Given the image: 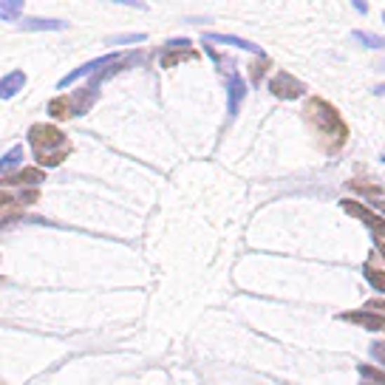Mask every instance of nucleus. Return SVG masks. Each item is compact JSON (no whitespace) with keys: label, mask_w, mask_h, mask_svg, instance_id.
I'll return each instance as SVG.
<instances>
[{"label":"nucleus","mask_w":385,"mask_h":385,"mask_svg":"<svg viewBox=\"0 0 385 385\" xmlns=\"http://www.w3.org/2000/svg\"><path fill=\"white\" fill-rule=\"evenodd\" d=\"M363 275L365 281L377 289V292H385V272L382 269H374V266H363Z\"/></svg>","instance_id":"obj_17"},{"label":"nucleus","mask_w":385,"mask_h":385,"mask_svg":"<svg viewBox=\"0 0 385 385\" xmlns=\"http://www.w3.org/2000/svg\"><path fill=\"white\" fill-rule=\"evenodd\" d=\"M227 97H229V116H236L244 97H247V83L241 80V76H229V83H227Z\"/></svg>","instance_id":"obj_10"},{"label":"nucleus","mask_w":385,"mask_h":385,"mask_svg":"<svg viewBox=\"0 0 385 385\" xmlns=\"http://www.w3.org/2000/svg\"><path fill=\"white\" fill-rule=\"evenodd\" d=\"M43 179H46V173H43V170L29 168V170H23V173L6 176V179H4V184H37V182H43Z\"/></svg>","instance_id":"obj_13"},{"label":"nucleus","mask_w":385,"mask_h":385,"mask_svg":"<svg viewBox=\"0 0 385 385\" xmlns=\"http://www.w3.org/2000/svg\"><path fill=\"white\" fill-rule=\"evenodd\" d=\"M23 12V0H0V20H18Z\"/></svg>","instance_id":"obj_16"},{"label":"nucleus","mask_w":385,"mask_h":385,"mask_svg":"<svg viewBox=\"0 0 385 385\" xmlns=\"http://www.w3.org/2000/svg\"><path fill=\"white\" fill-rule=\"evenodd\" d=\"M354 9H357L360 15H365V12H368V6H365V4H360V0H354Z\"/></svg>","instance_id":"obj_24"},{"label":"nucleus","mask_w":385,"mask_h":385,"mask_svg":"<svg viewBox=\"0 0 385 385\" xmlns=\"http://www.w3.org/2000/svg\"><path fill=\"white\" fill-rule=\"evenodd\" d=\"M377 247H379V255H382V258H385V247H382V244H377Z\"/></svg>","instance_id":"obj_26"},{"label":"nucleus","mask_w":385,"mask_h":385,"mask_svg":"<svg viewBox=\"0 0 385 385\" xmlns=\"http://www.w3.org/2000/svg\"><path fill=\"white\" fill-rule=\"evenodd\" d=\"M20 210H23L20 196L0 190V227H6V224H12V221H18V218H20Z\"/></svg>","instance_id":"obj_7"},{"label":"nucleus","mask_w":385,"mask_h":385,"mask_svg":"<svg viewBox=\"0 0 385 385\" xmlns=\"http://www.w3.org/2000/svg\"><path fill=\"white\" fill-rule=\"evenodd\" d=\"M193 57H196V51H193V48H187V51H176V54L170 51V54H165V60H162V65H165V68H170V65H176V62H182V60H193Z\"/></svg>","instance_id":"obj_20"},{"label":"nucleus","mask_w":385,"mask_h":385,"mask_svg":"<svg viewBox=\"0 0 385 385\" xmlns=\"http://www.w3.org/2000/svg\"><path fill=\"white\" fill-rule=\"evenodd\" d=\"M23 29H26V32H60V29H62V20L29 18V20H23Z\"/></svg>","instance_id":"obj_14"},{"label":"nucleus","mask_w":385,"mask_h":385,"mask_svg":"<svg viewBox=\"0 0 385 385\" xmlns=\"http://www.w3.org/2000/svg\"><path fill=\"white\" fill-rule=\"evenodd\" d=\"M360 374H363L365 382L374 379V385H385V371H377V368H371V365H360Z\"/></svg>","instance_id":"obj_21"},{"label":"nucleus","mask_w":385,"mask_h":385,"mask_svg":"<svg viewBox=\"0 0 385 385\" xmlns=\"http://www.w3.org/2000/svg\"><path fill=\"white\" fill-rule=\"evenodd\" d=\"M269 91H272V97H278V100H300V97L306 94V86L297 80V76H292V74H286V71H278L272 80H269Z\"/></svg>","instance_id":"obj_4"},{"label":"nucleus","mask_w":385,"mask_h":385,"mask_svg":"<svg viewBox=\"0 0 385 385\" xmlns=\"http://www.w3.org/2000/svg\"><path fill=\"white\" fill-rule=\"evenodd\" d=\"M119 57H122V54H108V57H100V60H94V62H86V65H80V68H74L71 74H65L62 80L57 83V88H65V86H71V83H76V80H83V76H97L100 71H105L108 65H114Z\"/></svg>","instance_id":"obj_5"},{"label":"nucleus","mask_w":385,"mask_h":385,"mask_svg":"<svg viewBox=\"0 0 385 385\" xmlns=\"http://www.w3.org/2000/svg\"><path fill=\"white\" fill-rule=\"evenodd\" d=\"M349 190H354V193L363 196V198H368V201L374 204V210H382V212H385V190H382L379 184H371V182L360 179V182H349Z\"/></svg>","instance_id":"obj_6"},{"label":"nucleus","mask_w":385,"mask_h":385,"mask_svg":"<svg viewBox=\"0 0 385 385\" xmlns=\"http://www.w3.org/2000/svg\"><path fill=\"white\" fill-rule=\"evenodd\" d=\"M20 162H23V147H20V144H15V147L6 153V156L0 159V173H4V176H9V173H12V170L20 165Z\"/></svg>","instance_id":"obj_15"},{"label":"nucleus","mask_w":385,"mask_h":385,"mask_svg":"<svg viewBox=\"0 0 385 385\" xmlns=\"http://www.w3.org/2000/svg\"><path fill=\"white\" fill-rule=\"evenodd\" d=\"M48 114L54 116V119H65V116H71V102L62 97V100H51L48 102Z\"/></svg>","instance_id":"obj_18"},{"label":"nucleus","mask_w":385,"mask_h":385,"mask_svg":"<svg viewBox=\"0 0 385 385\" xmlns=\"http://www.w3.org/2000/svg\"><path fill=\"white\" fill-rule=\"evenodd\" d=\"M365 306H368V312H374V309L385 312V300H371V303H365Z\"/></svg>","instance_id":"obj_23"},{"label":"nucleus","mask_w":385,"mask_h":385,"mask_svg":"<svg viewBox=\"0 0 385 385\" xmlns=\"http://www.w3.org/2000/svg\"><path fill=\"white\" fill-rule=\"evenodd\" d=\"M340 320L357 323V326H363V329H368V332H379V329H385V318L377 315V312H343Z\"/></svg>","instance_id":"obj_9"},{"label":"nucleus","mask_w":385,"mask_h":385,"mask_svg":"<svg viewBox=\"0 0 385 385\" xmlns=\"http://www.w3.org/2000/svg\"><path fill=\"white\" fill-rule=\"evenodd\" d=\"M374 94H377V97H385V86H377V88H374Z\"/></svg>","instance_id":"obj_25"},{"label":"nucleus","mask_w":385,"mask_h":385,"mask_svg":"<svg viewBox=\"0 0 385 385\" xmlns=\"http://www.w3.org/2000/svg\"><path fill=\"white\" fill-rule=\"evenodd\" d=\"M354 34V40H360L365 48H385V40L382 37H371V34H365V32H351Z\"/></svg>","instance_id":"obj_19"},{"label":"nucleus","mask_w":385,"mask_h":385,"mask_svg":"<svg viewBox=\"0 0 385 385\" xmlns=\"http://www.w3.org/2000/svg\"><path fill=\"white\" fill-rule=\"evenodd\" d=\"M340 207H343L349 215H354L357 221H363V224L371 229V236H374V241H377V244H379V241H385V218H382V215H377L374 210H368V207L357 204V201H349V198H343V201H340Z\"/></svg>","instance_id":"obj_3"},{"label":"nucleus","mask_w":385,"mask_h":385,"mask_svg":"<svg viewBox=\"0 0 385 385\" xmlns=\"http://www.w3.org/2000/svg\"><path fill=\"white\" fill-rule=\"evenodd\" d=\"M29 142L43 168H57L68 156V139L57 125H34L29 130Z\"/></svg>","instance_id":"obj_1"},{"label":"nucleus","mask_w":385,"mask_h":385,"mask_svg":"<svg viewBox=\"0 0 385 385\" xmlns=\"http://www.w3.org/2000/svg\"><path fill=\"white\" fill-rule=\"evenodd\" d=\"M371 357L385 365V343H374V346H371Z\"/></svg>","instance_id":"obj_22"},{"label":"nucleus","mask_w":385,"mask_h":385,"mask_svg":"<svg viewBox=\"0 0 385 385\" xmlns=\"http://www.w3.org/2000/svg\"><path fill=\"white\" fill-rule=\"evenodd\" d=\"M97 97H100V86L91 80V86H88V88H80V91H76V94L68 100V102H71V114H74V116L86 114V111L94 105V100H97Z\"/></svg>","instance_id":"obj_8"},{"label":"nucleus","mask_w":385,"mask_h":385,"mask_svg":"<svg viewBox=\"0 0 385 385\" xmlns=\"http://www.w3.org/2000/svg\"><path fill=\"white\" fill-rule=\"evenodd\" d=\"M23 86H26V74H23V71L6 74L4 80H0V100H12Z\"/></svg>","instance_id":"obj_12"},{"label":"nucleus","mask_w":385,"mask_h":385,"mask_svg":"<svg viewBox=\"0 0 385 385\" xmlns=\"http://www.w3.org/2000/svg\"><path fill=\"white\" fill-rule=\"evenodd\" d=\"M207 40H210V43H227V46H236V48H244V51H250V54L266 60V54H264L261 46H255V43H250V40H241V37H233V34H207Z\"/></svg>","instance_id":"obj_11"},{"label":"nucleus","mask_w":385,"mask_h":385,"mask_svg":"<svg viewBox=\"0 0 385 385\" xmlns=\"http://www.w3.org/2000/svg\"><path fill=\"white\" fill-rule=\"evenodd\" d=\"M382 165H385V153H382Z\"/></svg>","instance_id":"obj_27"},{"label":"nucleus","mask_w":385,"mask_h":385,"mask_svg":"<svg viewBox=\"0 0 385 385\" xmlns=\"http://www.w3.org/2000/svg\"><path fill=\"white\" fill-rule=\"evenodd\" d=\"M306 116H309V122L315 125V130L320 133V139L326 142L329 150H340V144L346 142L349 130L340 119V114L326 102V100H309V105H306Z\"/></svg>","instance_id":"obj_2"}]
</instances>
